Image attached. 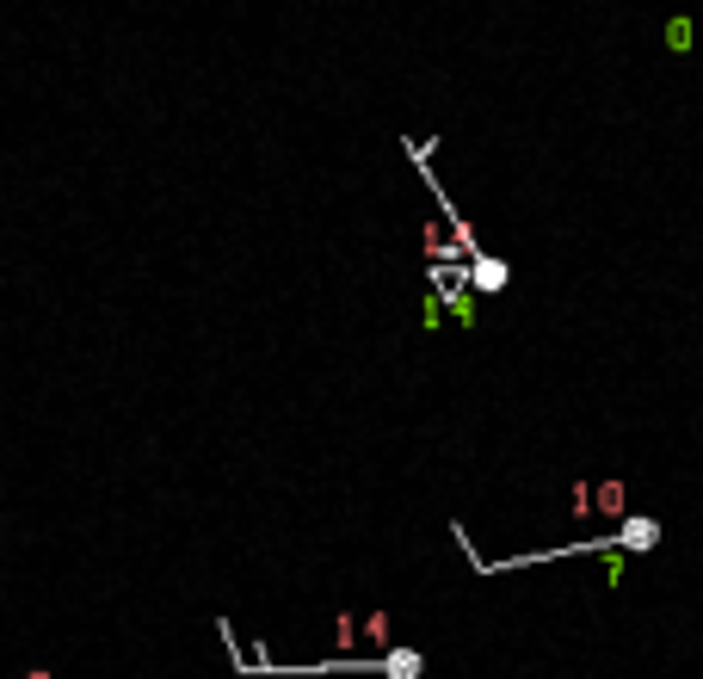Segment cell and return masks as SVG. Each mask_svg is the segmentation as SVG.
Instances as JSON below:
<instances>
[{"mask_svg": "<svg viewBox=\"0 0 703 679\" xmlns=\"http://www.w3.org/2000/svg\"><path fill=\"white\" fill-rule=\"evenodd\" d=\"M364 636H370V649H383V642H389V618L370 612V618H364Z\"/></svg>", "mask_w": 703, "mask_h": 679, "instance_id": "6", "label": "cell"}, {"mask_svg": "<svg viewBox=\"0 0 703 679\" xmlns=\"http://www.w3.org/2000/svg\"><path fill=\"white\" fill-rule=\"evenodd\" d=\"M506 278H512V266L506 260H494V254H475L469 266H463V284H469V291H506Z\"/></svg>", "mask_w": 703, "mask_h": 679, "instance_id": "2", "label": "cell"}, {"mask_svg": "<svg viewBox=\"0 0 703 679\" xmlns=\"http://www.w3.org/2000/svg\"><path fill=\"white\" fill-rule=\"evenodd\" d=\"M438 297H444V303H451V315L463 321V328H475V297L463 291V284H451V291H438Z\"/></svg>", "mask_w": 703, "mask_h": 679, "instance_id": "5", "label": "cell"}, {"mask_svg": "<svg viewBox=\"0 0 703 679\" xmlns=\"http://www.w3.org/2000/svg\"><path fill=\"white\" fill-rule=\"evenodd\" d=\"M592 513H599V519H623L629 513V494H623L617 476L611 482H592Z\"/></svg>", "mask_w": 703, "mask_h": 679, "instance_id": "4", "label": "cell"}, {"mask_svg": "<svg viewBox=\"0 0 703 679\" xmlns=\"http://www.w3.org/2000/svg\"><path fill=\"white\" fill-rule=\"evenodd\" d=\"M377 673H383V679H420V673H426V655H420V649H383V655H377Z\"/></svg>", "mask_w": 703, "mask_h": 679, "instance_id": "3", "label": "cell"}, {"mask_svg": "<svg viewBox=\"0 0 703 679\" xmlns=\"http://www.w3.org/2000/svg\"><path fill=\"white\" fill-rule=\"evenodd\" d=\"M611 544H617L623 556L654 550V544H660V519H648V513H623V519H617V531H611Z\"/></svg>", "mask_w": 703, "mask_h": 679, "instance_id": "1", "label": "cell"}]
</instances>
